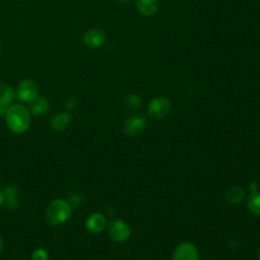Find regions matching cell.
Returning <instances> with one entry per match:
<instances>
[{
  "instance_id": "obj_1",
  "label": "cell",
  "mask_w": 260,
  "mask_h": 260,
  "mask_svg": "<svg viewBox=\"0 0 260 260\" xmlns=\"http://www.w3.org/2000/svg\"><path fill=\"white\" fill-rule=\"evenodd\" d=\"M5 121L11 132L15 134L24 133L30 126V112L23 105H12L6 110Z\"/></svg>"
},
{
  "instance_id": "obj_2",
  "label": "cell",
  "mask_w": 260,
  "mask_h": 260,
  "mask_svg": "<svg viewBox=\"0 0 260 260\" xmlns=\"http://www.w3.org/2000/svg\"><path fill=\"white\" fill-rule=\"evenodd\" d=\"M72 213L70 203L64 199L58 198L52 200L46 209V219L52 225H59L66 222Z\"/></svg>"
},
{
  "instance_id": "obj_3",
  "label": "cell",
  "mask_w": 260,
  "mask_h": 260,
  "mask_svg": "<svg viewBox=\"0 0 260 260\" xmlns=\"http://www.w3.org/2000/svg\"><path fill=\"white\" fill-rule=\"evenodd\" d=\"M171 109L172 105L169 99L165 96H157L150 101L147 107V112L151 118L155 120H160L170 114Z\"/></svg>"
},
{
  "instance_id": "obj_4",
  "label": "cell",
  "mask_w": 260,
  "mask_h": 260,
  "mask_svg": "<svg viewBox=\"0 0 260 260\" xmlns=\"http://www.w3.org/2000/svg\"><path fill=\"white\" fill-rule=\"evenodd\" d=\"M16 98L24 103H32L39 96V87L35 80L24 79L16 88Z\"/></svg>"
},
{
  "instance_id": "obj_5",
  "label": "cell",
  "mask_w": 260,
  "mask_h": 260,
  "mask_svg": "<svg viewBox=\"0 0 260 260\" xmlns=\"http://www.w3.org/2000/svg\"><path fill=\"white\" fill-rule=\"evenodd\" d=\"M108 234L116 242H124L130 236V229L121 219H115L108 225Z\"/></svg>"
},
{
  "instance_id": "obj_6",
  "label": "cell",
  "mask_w": 260,
  "mask_h": 260,
  "mask_svg": "<svg viewBox=\"0 0 260 260\" xmlns=\"http://www.w3.org/2000/svg\"><path fill=\"white\" fill-rule=\"evenodd\" d=\"M146 126V120L142 115L135 114L126 119L124 123V131L130 136H136L144 130Z\"/></svg>"
},
{
  "instance_id": "obj_7",
  "label": "cell",
  "mask_w": 260,
  "mask_h": 260,
  "mask_svg": "<svg viewBox=\"0 0 260 260\" xmlns=\"http://www.w3.org/2000/svg\"><path fill=\"white\" fill-rule=\"evenodd\" d=\"M173 260H198L197 248L189 243H181L175 250Z\"/></svg>"
},
{
  "instance_id": "obj_8",
  "label": "cell",
  "mask_w": 260,
  "mask_h": 260,
  "mask_svg": "<svg viewBox=\"0 0 260 260\" xmlns=\"http://www.w3.org/2000/svg\"><path fill=\"white\" fill-rule=\"evenodd\" d=\"M106 41V35L103 30L98 28H92L85 31L82 36L83 44L90 49L101 47Z\"/></svg>"
},
{
  "instance_id": "obj_9",
  "label": "cell",
  "mask_w": 260,
  "mask_h": 260,
  "mask_svg": "<svg viewBox=\"0 0 260 260\" xmlns=\"http://www.w3.org/2000/svg\"><path fill=\"white\" fill-rule=\"evenodd\" d=\"M106 225H107L106 217L102 213H98V212L90 214L85 221V226L87 231L94 234L101 233L106 228Z\"/></svg>"
},
{
  "instance_id": "obj_10",
  "label": "cell",
  "mask_w": 260,
  "mask_h": 260,
  "mask_svg": "<svg viewBox=\"0 0 260 260\" xmlns=\"http://www.w3.org/2000/svg\"><path fill=\"white\" fill-rule=\"evenodd\" d=\"M138 12L143 16H151L158 10L157 0H136L135 2Z\"/></svg>"
},
{
  "instance_id": "obj_11",
  "label": "cell",
  "mask_w": 260,
  "mask_h": 260,
  "mask_svg": "<svg viewBox=\"0 0 260 260\" xmlns=\"http://www.w3.org/2000/svg\"><path fill=\"white\" fill-rule=\"evenodd\" d=\"M3 194V203L5 204V206L7 207V209L12 210L17 208L18 206V193H17V189L13 186H7L4 188V190L2 191Z\"/></svg>"
},
{
  "instance_id": "obj_12",
  "label": "cell",
  "mask_w": 260,
  "mask_h": 260,
  "mask_svg": "<svg viewBox=\"0 0 260 260\" xmlns=\"http://www.w3.org/2000/svg\"><path fill=\"white\" fill-rule=\"evenodd\" d=\"M71 122V115L67 112H62L55 115L51 120V127L55 131L65 130Z\"/></svg>"
},
{
  "instance_id": "obj_13",
  "label": "cell",
  "mask_w": 260,
  "mask_h": 260,
  "mask_svg": "<svg viewBox=\"0 0 260 260\" xmlns=\"http://www.w3.org/2000/svg\"><path fill=\"white\" fill-rule=\"evenodd\" d=\"M15 98V91L13 88L5 82L0 81V106H9Z\"/></svg>"
},
{
  "instance_id": "obj_14",
  "label": "cell",
  "mask_w": 260,
  "mask_h": 260,
  "mask_svg": "<svg viewBox=\"0 0 260 260\" xmlns=\"http://www.w3.org/2000/svg\"><path fill=\"white\" fill-rule=\"evenodd\" d=\"M30 114L35 115V116H40V115H44L48 112V110L50 109V103L49 101L44 98V96H38L32 103H30Z\"/></svg>"
},
{
  "instance_id": "obj_15",
  "label": "cell",
  "mask_w": 260,
  "mask_h": 260,
  "mask_svg": "<svg viewBox=\"0 0 260 260\" xmlns=\"http://www.w3.org/2000/svg\"><path fill=\"white\" fill-rule=\"evenodd\" d=\"M225 197H226L228 201L231 203H235V204L239 203L245 197V190L239 186L232 187L226 191Z\"/></svg>"
},
{
  "instance_id": "obj_16",
  "label": "cell",
  "mask_w": 260,
  "mask_h": 260,
  "mask_svg": "<svg viewBox=\"0 0 260 260\" xmlns=\"http://www.w3.org/2000/svg\"><path fill=\"white\" fill-rule=\"evenodd\" d=\"M247 206L252 213L256 215H260V192L259 191H254L249 195Z\"/></svg>"
},
{
  "instance_id": "obj_17",
  "label": "cell",
  "mask_w": 260,
  "mask_h": 260,
  "mask_svg": "<svg viewBox=\"0 0 260 260\" xmlns=\"http://www.w3.org/2000/svg\"><path fill=\"white\" fill-rule=\"evenodd\" d=\"M125 103L127 105L128 108L130 109H133V110H136L138 108H140L141 106V99L138 94L136 93H130L126 96L125 99Z\"/></svg>"
},
{
  "instance_id": "obj_18",
  "label": "cell",
  "mask_w": 260,
  "mask_h": 260,
  "mask_svg": "<svg viewBox=\"0 0 260 260\" xmlns=\"http://www.w3.org/2000/svg\"><path fill=\"white\" fill-rule=\"evenodd\" d=\"M31 259L32 260H48L49 259V254L46 250H44L42 248H39V249H36L32 252Z\"/></svg>"
},
{
  "instance_id": "obj_19",
  "label": "cell",
  "mask_w": 260,
  "mask_h": 260,
  "mask_svg": "<svg viewBox=\"0 0 260 260\" xmlns=\"http://www.w3.org/2000/svg\"><path fill=\"white\" fill-rule=\"evenodd\" d=\"M2 249H3V242H2V238L0 236V253L2 252Z\"/></svg>"
},
{
  "instance_id": "obj_20",
  "label": "cell",
  "mask_w": 260,
  "mask_h": 260,
  "mask_svg": "<svg viewBox=\"0 0 260 260\" xmlns=\"http://www.w3.org/2000/svg\"><path fill=\"white\" fill-rule=\"evenodd\" d=\"M3 203V194H2V191L0 190V204Z\"/></svg>"
},
{
  "instance_id": "obj_21",
  "label": "cell",
  "mask_w": 260,
  "mask_h": 260,
  "mask_svg": "<svg viewBox=\"0 0 260 260\" xmlns=\"http://www.w3.org/2000/svg\"><path fill=\"white\" fill-rule=\"evenodd\" d=\"M119 2H121V3H129V2H131L132 0H118Z\"/></svg>"
},
{
  "instance_id": "obj_22",
  "label": "cell",
  "mask_w": 260,
  "mask_h": 260,
  "mask_svg": "<svg viewBox=\"0 0 260 260\" xmlns=\"http://www.w3.org/2000/svg\"><path fill=\"white\" fill-rule=\"evenodd\" d=\"M258 259L260 260V248H259V250H258Z\"/></svg>"
},
{
  "instance_id": "obj_23",
  "label": "cell",
  "mask_w": 260,
  "mask_h": 260,
  "mask_svg": "<svg viewBox=\"0 0 260 260\" xmlns=\"http://www.w3.org/2000/svg\"><path fill=\"white\" fill-rule=\"evenodd\" d=\"M0 50H1V45H0Z\"/></svg>"
}]
</instances>
